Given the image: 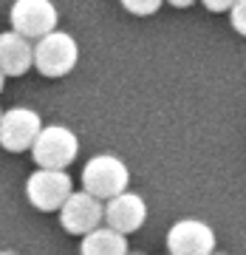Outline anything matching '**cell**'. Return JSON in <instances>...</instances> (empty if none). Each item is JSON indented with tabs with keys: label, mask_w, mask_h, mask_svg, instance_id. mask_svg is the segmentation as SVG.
<instances>
[{
	"label": "cell",
	"mask_w": 246,
	"mask_h": 255,
	"mask_svg": "<svg viewBox=\"0 0 246 255\" xmlns=\"http://www.w3.org/2000/svg\"><path fill=\"white\" fill-rule=\"evenodd\" d=\"M227 14H229V23H232V28H235L238 34H246V0H235Z\"/></svg>",
	"instance_id": "13"
},
{
	"label": "cell",
	"mask_w": 246,
	"mask_h": 255,
	"mask_svg": "<svg viewBox=\"0 0 246 255\" xmlns=\"http://www.w3.org/2000/svg\"><path fill=\"white\" fill-rule=\"evenodd\" d=\"M128 253V238L108 230L105 224L91 230L80 241V255H125Z\"/></svg>",
	"instance_id": "11"
},
{
	"label": "cell",
	"mask_w": 246,
	"mask_h": 255,
	"mask_svg": "<svg viewBox=\"0 0 246 255\" xmlns=\"http://www.w3.org/2000/svg\"><path fill=\"white\" fill-rule=\"evenodd\" d=\"M212 255H224V253H212Z\"/></svg>",
	"instance_id": "19"
},
{
	"label": "cell",
	"mask_w": 246,
	"mask_h": 255,
	"mask_svg": "<svg viewBox=\"0 0 246 255\" xmlns=\"http://www.w3.org/2000/svg\"><path fill=\"white\" fill-rule=\"evenodd\" d=\"M57 6L51 0H14L9 9L11 31L23 40H40L57 28Z\"/></svg>",
	"instance_id": "4"
},
{
	"label": "cell",
	"mask_w": 246,
	"mask_h": 255,
	"mask_svg": "<svg viewBox=\"0 0 246 255\" xmlns=\"http://www.w3.org/2000/svg\"><path fill=\"white\" fill-rule=\"evenodd\" d=\"M130 184V170L116 153H96L82 167V190L99 201L125 193Z\"/></svg>",
	"instance_id": "2"
},
{
	"label": "cell",
	"mask_w": 246,
	"mask_h": 255,
	"mask_svg": "<svg viewBox=\"0 0 246 255\" xmlns=\"http://www.w3.org/2000/svg\"><path fill=\"white\" fill-rule=\"evenodd\" d=\"M28 150L40 170H65L80 153V139L65 125H46L40 128V133Z\"/></svg>",
	"instance_id": "3"
},
{
	"label": "cell",
	"mask_w": 246,
	"mask_h": 255,
	"mask_svg": "<svg viewBox=\"0 0 246 255\" xmlns=\"http://www.w3.org/2000/svg\"><path fill=\"white\" fill-rule=\"evenodd\" d=\"M0 114H3V111H0Z\"/></svg>",
	"instance_id": "20"
},
{
	"label": "cell",
	"mask_w": 246,
	"mask_h": 255,
	"mask_svg": "<svg viewBox=\"0 0 246 255\" xmlns=\"http://www.w3.org/2000/svg\"><path fill=\"white\" fill-rule=\"evenodd\" d=\"M43 128V119L34 108H9L0 114V147L9 153H23L31 147Z\"/></svg>",
	"instance_id": "6"
},
{
	"label": "cell",
	"mask_w": 246,
	"mask_h": 255,
	"mask_svg": "<svg viewBox=\"0 0 246 255\" xmlns=\"http://www.w3.org/2000/svg\"><path fill=\"white\" fill-rule=\"evenodd\" d=\"M77 63H80V46L68 31L54 28L51 34L40 37L31 46V68H37L48 80H60L71 74Z\"/></svg>",
	"instance_id": "1"
},
{
	"label": "cell",
	"mask_w": 246,
	"mask_h": 255,
	"mask_svg": "<svg viewBox=\"0 0 246 255\" xmlns=\"http://www.w3.org/2000/svg\"><path fill=\"white\" fill-rule=\"evenodd\" d=\"M145 221H147V204L139 193L125 190L102 204V224L125 238L145 227Z\"/></svg>",
	"instance_id": "7"
},
{
	"label": "cell",
	"mask_w": 246,
	"mask_h": 255,
	"mask_svg": "<svg viewBox=\"0 0 246 255\" xmlns=\"http://www.w3.org/2000/svg\"><path fill=\"white\" fill-rule=\"evenodd\" d=\"M31 68V43L14 31H0V74L23 77Z\"/></svg>",
	"instance_id": "10"
},
{
	"label": "cell",
	"mask_w": 246,
	"mask_h": 255,
	"mask_svg": "<svg viewBox=\"0 0 246 255\" xmlns=\"http://www.w3.org/2000/svg\"><path fill=\"white\" fill-rule=\"evenodd\" d=\"M125 255H139V253H125Z\"/></svg>",
	"instance_id": "18"
},
{
	"label": "cell",
	"mask_w": 246,
	"mask_h": 255,
	"mask_svg": "<svg viewBox=\"0 0 246 255\" xmlns=\"http://www.w3.org/2000/svg\"><path fill=\"white\" fill-rule=\"evenodd\" d=\"M3 85H6V77H3V74H0V91H3Z\"/></svg>",
	"instance_id": "16"
},
{
	"label": "cell",
	"mask_w": 246,
	"mask_h": 255,
	"mask_svg": "<svg viewBox=\"0 0 246 255\" xmlns=\"http://www.w3.org/2000/svg\"><path fill=\"white\" fill-rule=\"evenodd\" d=\"M71 193H74V184L65 170H40L37 167L26 179V199L31 201V207L43 210V213L60 210Z\"/></svg>",
	"instance_id": "5"
},
{
	"label": "cell",
	"mask_w": 246,
	"mask_h": 255,
	"mask_svg": "<svg viewBox=\"0 0 246 255\" xmlns=\"http://www.w3.org/2000/svg\"><path fill=\"white\" fill-rule=\"evenodd\" d=\"M0 255H14V253H0Z\"/></svg>",
	"instance_id": "17"
},
{
	"label": "cell",
	"mask_w": 246,
	"mask_h": 255,
	"mask_svg": "<svg viewBox=\"0 0 246 255\" xmlns=\"http://www.w3.org/2000/svg\"><path fill=\"white\" fill-rule=\"evenodd\" d=\"M122 3V9L130 11V14H136V17H150L156 11L162 9L164 0H119Z\"/></svg>",
	"instance_id": "12"
},
{
	"label": "cell",
	"mask_w": 246,
	"mask_h": 255,
	"mask_svg": "<svg viewBox=\"0 0 246 255\" xmlns=\"http://www.w3.org/2000/svg\"><path fill=\"white\" fill-rule=\"evenodd\" d=\"M60 224L71 236H88L91 230L102 227V201L85 190H74L60 207Z\"/></svg>",
	"instance_id": "9"
},
{
	"label": "cell",
	"mask_w": 246,
	"mask_h": 255,
	"mask_svg": "<svg viewBox=\"0 0 246 255\" xmlns=\"http://www.w3.org/2000/svg\"><path fill=\"white\" fill-rule=\"evenodd\" d=\"M201 3H204L210 11H218L221 14V11H229V6H232L235 0H201Z\"/></svg>",
	"instance_id": "14"
},
{
	"label": "cell",
	"mask_w": 246,
	"mask_h": 255,
	"mask_svg": "<svg viewBox=\"0 0 246 255\" xmlns=\"http://www.w3.org/2000/svg\"><path fill=\"white\" fill-rule=\"evenodd\" d=\"M164 3H170V6H175V9H187V6L195 3V0H164Z\"/></svg>",
	"instance_id": "15"
},
{
	"label": "cell",
	"mask_w": 246,
	"mask_h": 255,
	"mask_svg": "<svg viewBox=\"0 0 246 255\" xmlns=\"http://www.w3.org/2000/svg\"><path fill=\"white\" fill-rule=\"evenodd\" d=\"M167 253L170 255H212L215 253V230L201 219H181L167 230Z\"/></svg>",
	"instance_id": "8"
}]
</instances>
